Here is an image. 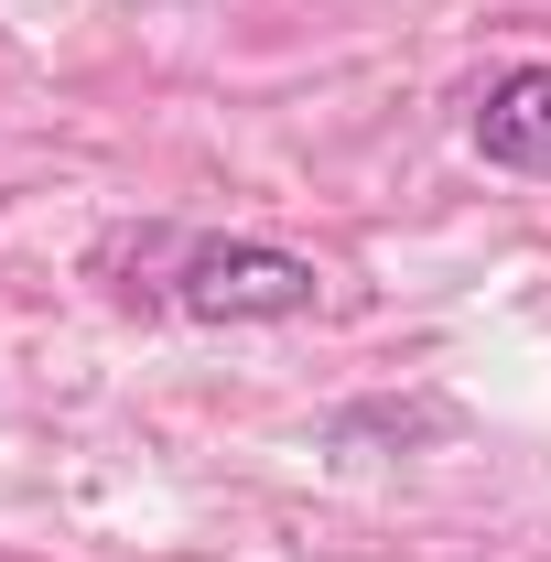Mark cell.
I'll return each instance as SVG.
<instances>
[{"label":"cell","mask_w":551,"mask_h":562,"mask_svg":"<svg viewBox=\"0 0 551 562\" xmlns=\"http://www.w3.org/2000/svg\"><path fill=\"white\" fill-rule=\"evenodd\" d=\"M314 292H325V271L271 238H206L173 271V303L195 325H292V314H314Z\"/></svg>","instance_id":"1"},{"label":"cell","mask_w":551,"mask_h":562,"mask_svg":"<svg viewBox=\"0 0 551 562\" xmlns=\"http://www.w3.org/2000/svg\"><path fill=\"white\" fill-rule=\"evenodd\" d=\"M476 151L497 173H551V66H508L476 98Z\"/></svg>","instance_id":"2"}]
</instances>
